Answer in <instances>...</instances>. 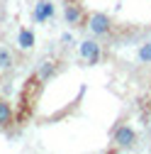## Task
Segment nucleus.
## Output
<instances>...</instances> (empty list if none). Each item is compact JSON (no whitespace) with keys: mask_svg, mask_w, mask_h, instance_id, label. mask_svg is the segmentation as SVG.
Masks as SVG:
<instances>
[{"mask_svg":"<svg viewBox=\"0 0 151 154\" xmlns=\"http://www.w3.org/2000/svg\"><path fill=\"white\" fill-rule=\"evenodd\" d=\"M112 142H115L120 149H132L137 144V132L129 125H120L115 132H112Z\"/></svg>","mask_w":151,"mask_h":154,"instance_id":"f257e3e1","label":"nucleus"},{"mask_svg":"<svg viewBox=\"0 0 151 154\" xmlns=\"http://www.w3.org/2000/svg\"><path fill=\"white\" fill-rule=\"evenodd\" d=\"M88 27H90L93 34H100V37H105V34L112 32V22H110V17L102 15V12H90V15H88Z\"/></svg>","mask_w":151,"mask_h":154,"instance_id":"f03ea898","label":"nucleus"},{"mask_svg":"<svg viewBox=\"0 0 151 154\" xmlns=\"http://www.w3.org/2000/svg\"><path fill=\"white\" fill-rule=\"evenodd\" d=\"M81 56H83L88 64H98V61H100V44L93 42V39L81 42Z\"/></svg>","mask_w":151,"mask_h":154,"instance_id":"7ed1b4c3","label":"nucleus"},{"mask_svg":"<svg viewBox=\"0 0 151 154\" xmlns=\"http://www.w3.org/2000/svg\"><path fill=\"white\" fill-rule=\"evenodd\" d=\"M51 15H54V5L49 3V0H42V3H37V8H34V20H37V22L49 20Z\"/></svg>","mask_w":151,"mask_h":154,"instance_id":"20e7f679","label":"nucleus"},{"mask_svg":"<svg viewBox=\"0 0 151 154\" xmlns=\"http://www.w3.org/2000/svg\"><path fill=\"white\" fill-rule=\"evenodd\" d=\"M17 39H20V47L25 51H29L34 47V32L32 29H20V37H17Z\"/></svg>","mask_w":151,"mask_h":154,"instance_id":"39448f33","label":"nucleus"},{"mask_svg":"<svg viewBox=\"0 0 151 154\" xmlns=\"http://www.w3.org/2000/svg\"><path fill=\"white\" fill-rule=\"evenodd\" d=\"M10 122H12V108H10V103L0 100V127H7Z\"/></svg>","mask_w":151,"mask_h":154,"instance_id":"423d86ee","label":"nucleus"},{"mask_svg":"<svg viewBox=\"0 0 151 154\" xmlns=\"http://www.w3.org/2000/svg\"><path fill=\"white\" fill-rule=\"evenodd\" d=\"M81 17H83V12H81L78 5H68V8H66V22L76 25V22H81Z\"/></svg>","mask_w":151,"mask_h":154,"instance_id":"0eeeda50","label":"nucleus"},{"mask_svg":"<svg viewBox=\"0 0 151 154\" xmlns=\"http://www.w3.org/2000/svg\"><path fill=\"white\" fill-rule=\"evenodd\" d=\"M10 69H12V54L5 47H0V71H10Z\"/></svg>","mask_w":151,"mask_h":154,"instance_id":"6e6552de","label":"nucleus"},{"mask_svg":"<svg viewBox=\"0 0 151 154\" xmlns=\"http://www.w3.org/2000/svg\"><path fill=\"white\" fill-rule=\"evenodd\" d=\"M139 61H141V64H151V42L139 49Z\"/></svg>","mask_w":151,"mask_h":154,"instance_id":"1a4fd4ad","label":"nucleus"},{"mask_svg":"<svg viewBox=\"0 0 151 154\" xmlns=\"http://www.w3.org/2000/svg\"><path fill=\"white\" fill-rule=\"evenodd\" d=\"M51 71H54V66H51V64H46V66H44V71H39V76H42V79H49Z\"/></svg>","mask_w":151,"mask_h":154,"instance_id":"9d476101","label":"nucleus"}]
</instances>
